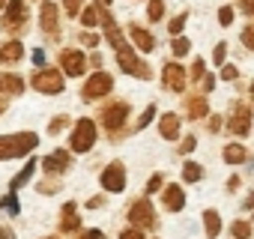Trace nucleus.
Returning <instances> with one entry per match:
<instances>
[{"mask_svg":"<svg viewBox=\"0 0 254 239\" xmlns=\"http://www.w3.org/2000/svg\"><path fill=\"white\" fill-rule=\"evenodd\" d=\"M39 144L36 132H15V135H0V162L6 159H21L27 153H33Z\"/></svg>","mask_w":254,"mask_h":239,"instance_id":"f257e3e1","label":"nucleus"},{"mask_svg":"<svg viewBox=\"0 0 254 239\" xmlns=\"http://www.w3.org/2000/svg\"><path fill=\"white\" fill-rule=\"evenodd\" d=\"M30 84H33V90H39V93H45V96H57V93H63V87H66L60 69H39V72H33Z\"/></svg>","mask_w":254,"mask_h":239,"instance_id":"f03ea898","label":"nucleus"},{"mask_svg":"<svg viewBox=\"0 0 254 239\" xmlns=\"http://www.w3.org/2000/svg\"><path fill=\"white\" fill-rule=\"evenodd\" d=\"M72 153H87V150H93V144H96V126H93V120H78L75 123V129H72Z\"/></svg>","mask_w":254,"mask_h":239,"instance_id":"7ed1b4c3","label":"nucleus"},{"mask_svg":"<svg viewBox=\"0 0 254 239\" xmlns=\"http://www.w3.org/2000/svg\"><path fill=\"white\" fill-rule=\"evenodd\" d=\"M111 87H114V81H111V75H108V72H93V75L84 81V87H81V99L96 102V99L108 96V93H111Z\"/></svg>","mask_w":254,"mask_h":239,"instance_id":"20e7f679","label":"nucleus"},{"mask_svg":"<svg viewBox=\"0 0 254 239\" xmlns=\"http://www.w3.org/2000/svg\"><path fill=\"white\" fill-rule=\"evenodd\" d=\"M129 221H132V227H138V230H153V227H156V212H153V203H150L147 197L135 200V203L129 206Z\"/></svg>","mask_w":254,"mask_h":239,"instance_id":"39448f33","label":"nucleus"},{"mask_svg":"<svg viewBox=\"0 0 254 239\" xmlns=\"http://www.w3.org/2000/svg\"><path fill=\"white\" fill-rule=\"evenodd\" d=\"M126 120H129V105L126 102H111L102 108V126L108 132H120L126 126Z\"/></svg>","mask_w":254,"mask_h":239,"instance_id":"423d86ee","label":"nucleus"},{"mask_svg":"<svg viewBox=\"0 0 254 239\" xmlns=\"http://www.w3.org/2000/svg\"><path fill=\"white\" fill-rule=\"evenodd\" d=\"M227 132L230 135H239V138H245L251 132V108L245 102H236L233 117H227Z\"/></svg>","mask_w":254,"mask_h":239,"instance_id":"0eeeda50","label":"nucleus"},{"mask_svg":"<svg viewBox=\"0 0 254 239\" xmlns=\"http://www.w3.org/2000/svg\"><path fill=\"white\" fill-rule=\"evenodd\" d=\"M102 188L105 191H111V194H120L123 188H126V168L120 165V162H111L105 171H102Z\"/></svg>","mask_w":254,"mask_h":239,"instance_id":"6e6552de","label":"nucleus"},{"mask_svg":"<svg viewBox=\"0 0 254 239\" xmlns=\"http://www.w3.org/2000/svg\"><path fill=\"white\" fill-rule=\"evenodd\" d=\"M27 24V9H24V0H9L6 3V15L0 21L3 30H21Z\"/></svg>","mask_w":254,"mask_h":239,"instance_id":"1a4fd4ad","label":"nucleus"},{"mask_svg":"<svg viewBox=\"0 0 254 239\" xmlns=\"http://www.w3.org/2000/svg\"><path fill=\"white\" fill-rule=\"evenodd\" d=\"M186 81H189V75H186V69L180 66V63H165V69H162V84L168 87V90H174V93H183L186 90Z\"/></svg>","mask_w":254,"mask_h":239,"instance_id":"9d476101","label":"nucleus"},{"mask_svg":"<svg viewBox=\"0 0 254 239\" xmlns=\"http://www.w3.org/2000/svg\"><path fill=\"white\" fill-rule=\"evenodd\" d=\"M117 66L123 69V72H129V75H135V78H150V66L144 63V60H138L132 51H120L117 54Z\"/></svg>","mask_w":254,"mask_h":239,"instance_id":"9b49d317","label":"nucleus"},{"mask_svg":"<svg viewBox=\"0 0 254 239\" xmlns=\"http://www.w3.org/2000/svg\"><path fill=\"white\" fill-rule=\"evenodd\" d=\"M60 66H63V72H66V75L78 78V75H84V69H87V57H84V51L66 48V51L60 54Z\"/></svg>","mask_w":254,"mask_h":239,"instance_id":"f8f14e48","label":"nucleus"},{"mask_svg":"<svg viewBox=\"0 0 254 239\" xmlns=\"http://www.w3.org/2000/svg\"><path fill=\"white\" fill-rule=\"evenodd\" d=\"M69 165H72V159H69L66 150H54L51 156L42 159V171H45V174H66Z\"/></svg>","mask_w":254,"mask_h":239,"instance_id":"ddd939ff","label":"nucleus"},{"mask_svg":"<svg viewBox=\"0 0 254 239\" xmlns=\"http://www.w3.org/2000/svg\"><path fill=\"white\" fill-rule=\"evenodd\" d=\"M102 24H105V36H108V42L117 48V54H120V51H129V42H126V36L120 33L117 21H114L111 15H105V12H102Z\"/></svg>","mask_w":254,"mask_h":239,"instance_id":"4468645a","label":"nucleus"},{"mask_svg":"<svg viewBox=\"0 0 254 239\" xmlns=\"http://www.w3.org/2000/svg\"><path fill=\"white\" fill-rule=\"evenodd\" d=\"M129 36H132V42H135V48H138V51H144V54L156 51V39H153V33H150V30H144V27L132 24V27H129Z\"/></svg>","mask_w":254,"mask_h":239,"instance_id":"2eb2a0df","label":"nucleus"},{"mask_svg":"<svg viewBox=\"0 0 254 239\" xmlns=\"http://www.w3.org/2000/svg\"><path fill=\"white\" fill-rule=\"evenodd\" d=\"M162 203H165V209L180 212V209L186 206V191H183L180 185H168V188L162 191Z\"/></svg>","mask_w":254,"mask_h":239,"instance_id":"dca6fc26","label":"nucleus"},{"mask_svg":"<svg viewBox=\"0 0 254 239\" xmlns=\"http://www.w3.org/2000/svg\"><path fill=\"white\" fill-rule=\"evenodd\" d=\"M60 230L63 233H75V230H81V218H78V206L69 200L66 206H63V218H60Z\"/></svg>","mask_w":254,"mask_h":239,"instance_id":"f3484780","label":"nucleus"},{"mask_svg":"<svg viewBox=\"0 0 254 239\" xmlns=\"http://www.w3.org/2000/svg\"><path fill=\"white\" fill-rule=\"evenodd\" d=\"M159 132H162V138L177 141V138H180V117H177V114H165V117L159 120Z\"/></svg>","mask_w":254,"mask_h":239,"instance_id":"a211bd4d","label":"nucleus"},{"mask_svg":"<svg viewBox=\"0 0 254 239\" xmlns=\"http://www.w3.org/2000/svg\"><path fill=\"white\" fill-rule=\"evenodd\" d=\"M21 90H24V81L18 75H0V93H3L6 99L21 96Z\"/></svg>","mask_w":254,"mask_h":239,"instance_id":"6ab92c4d","label":"nucleus"},{"mask_svg":"<svg viewBox=\"0 0 254 239\" xmlns=\"http://www.w3.org/2000/svg\"><path fill=\"white\" fill-rule=\"evenodd\" d=\"M21 57H24V48H21L18 39L0 45V63H15V60H21Z\"/></svg>","mask_w":254,"mask_h":239,"instance_id":"aec40b11","label":"nucleus"},{"mask_svg":"<svg viewBox=\"0 0 254 239\" xmlns=\"http://www.w3.org/2000/svg\"><path fill=\"white\" fill-rule=\"evenodd\" d=\"M42 30L45 33H54L57 30V6L51 3V0H45V3H42Z\"/></svg>","mask_w":254,"mask_h":239,"instance_id":"412c9836","label":"nucleus"},{"mask_svg":"<svg viewBox=\"0 0 254 239\" xmlns=\"http://www.w3.org/2000/svg\"><path fill=\"white\" fill-rule=\"evenodd\" d=\"M33 174H36V159H30V162H27V165H24V168L18 171V177H15V179L9 182V191H18L21 185H27Z\"/></svg>","mask_w":254,"mask_h":239,"instance_id":"4be33fe9","label":"nucleus"},{"mask_svg":"<svg viewBox=\"0 0 254 239\" xmlns=\"http://www.w3.org/2000/svg\"><path fill=\"white\" fill-rule=\"evenodd\" d=\"M203 227H206V239H218V233H221V218H218L215 209H206V212H203Z\"/></svg>","mask_w":254,"mask_h":239,"instance_id":"5701e85b","label":"nucleus"},{"mask_svg":"<svg viewBox=\"0 0 254 239\" xmlns=\"http://www.w3.org/2000/svg\"><path fill=\"white\" fill-rule=\"evenodd\" d=\"M221 156H224V162H227V165H242V162L248 159V153H245V147H242V144H227Z\"/></svg>","mask_w":254,"mask_h":239,"instance_id":"b1692460","label":"nucleus"},{"mask_svg":"<svg viewBox=\"0 0 254 239\" xmlns=\"http://www.w3.org/2000/svg\"><path fill=\"white\" fill-rule=\"evenodd\" d=\"M206 111H209V108H206V99H203L200 93H197V96H189V117H191V120H203Z\"/></svg>","mask_w":254,"mask_h":239,"instance_id":"393cba45","label":"nucleus"},{"mask_svg":"<svg viewBox=\"0 0 254 239\" xmlns=\"http://www.w3.org/2000/svg\"><path fill=\"white\" fill-rule=\"evenodd\" d=\"M200 177H203V168H200L197 162H186V165H183V179H186V182H197Z\"/></svg>","mask_w":254,"mask_h":239,"instance_id":"a878e982","label":"nucleus"},{"mask_svg":"<svg viewBox=\"0 0 254 239\" xmlns=\"http://www.w3.org/2000/svg\"><path fill=\"white\" fill-rule=\"evenodd\" d=\"M189 48H191V42H189L186 36H174V42H171L174 57H186V54H189Z\"/></svg>","mask_w":254,"mask_h":239,"instance_id":"bb28decb","label":"nucleus"},{"mask_svg":"<svg viewBox=\"0 0 254 239\" xmlns=\"http://www.w3.org/2000/svg\"><path fill=\"white\" fill-rule=\"evenodd\" d=\"M230 233H233L236 239H251V224H248V221H233V224H230Z\"/></svg>","mask_w":254,"mask_h":239,"instance_id":"cd10ccee","label":"nucleus"},{"mask_svg":"<svg viewBox=\"0 0 254 239\" xmlns=\"http://www.w3.org/2000/svg\"><path fill=\"white\" fill-rule=\"evenodd\" d=\"M147 15H150V21H159V18L165 15V0H150Z\"/></svg>","mask_w":254,"mask_h":239,"instance_id":"c85d7f7f","label":"nucleus"},{"mask_svg":"<svg viewBox=\"0 0 254 239\" xmlns=\"http://www.w3.org/2000/svg\"><path fill=\"white\" fill-rule=\"evenodd\" d=\"M0 206H3L9 215H18V209H21V206H18V197H15V191H9L3 200H0Z\"/></svg>","mask_w":254,"mask_h":239,"instance_id":"c756f323","label":"nucleus"},{"mask_svg":"<svg viewBox=\"0 0 254 239\" xmlns=\"http://www.w3.org/2000/svg\"><path fill=\"white\" fill-rule=\"evenodd\" d=\"M66 126H69V117H66V114H60V117H54V120H51L48 132H51V135H60V132H63Z\"/></svg>","mask_w":254,"mask_h":239,"instance_id":"7c9ffc66","label":"nucleus"},{"mask_svg":"<svg viewBox=\"0 0 254 239\" xmlns=\"http://www.w3.org/2000/svg\"><path fill=\"white\" fill-rule=\"evenodd\" d=\"M203 78H206V63H203V57H197L191 66V81H203Z\"/></svg>","mask_w":254,"mask_h":239,"instance_id":"2f4dec72","label":"nucleus"},{"mask_svg":"<svg viewBox=\"0 0 254 239\" xmlns=\"http://www.w3.org/2000/svg\"><path fill=\"white\" fill-rule=\"evenodd\" d=\"M186 18H189V12H180V15L171 21V33H174V36H180V33H183V27H186Z\"/></svg>","mask_w":254,"mask_h":239,"instance_id":"473e14b6","label":"nucleus"},{"mask_svg":"<svg viewBox=\"0 0 254 239\" xmlns=\"http://www.w3.org/2000/svg\"><path fill=\"white\" fill-rule=\"evenodd\" d=\"M156 117V105H150L144 114H141V120H138V123H135V129H144V126H150V120Z\"/></svg>","mask_w":254,"mask_h":239,"instance_id":"72a5a7b5","label":"nucleus"},{"mask_svg":"<svg viewBox=\"0 0 254 239\" xmlns=\"http://www.w3.org/2000/svg\"><path fill=\"white\" fill-rule=\"evenodd\" d=\"M224 57H227V42H218L215 51H212V60H215L218 66H224Z\"/></svg>","mask_w":254,"mask_h":239,"instance_id":"f704fd0d","label":"nucleus"},{"mask_svg":"<svg viewBox=\"0 0 254 239\" xmlns=\"http://www.w3.org/2000/svg\"><path fill=\"white\" fill-rule=\"evenodd\" d=\"M81 3H84V0H63L66 15H78V12H81Z\"/></svg>","mask_w":254,"mask_h":239,"instance_id":"c9c22d12","label":"nucleus"},{"mask_svg":"<svg viewBox=\"0 0 254 239\" xmlns=\"http://www.w3.org/2000/svg\"><path fill=\"white\" fill-rule=\"evenodd\" d=\"M218 21H221V27H227V24L233 21V9H230V6H221V9H218Z\"/></svg>","mask_w":254,"mask_h":239,"instance_id":"e433bc0d","label":"nucleus"},{"mask_svg":"<svg viewBox=\"0 0 254 239\" xmlns=\"http://www.w3.org/2000/svg\"><path fill=\"white\" fill-rule=\"evenodd\" d=\"M120 239H147V236H144V230L129 227V230H123V233H120Z\"/></svg>","mask_w":254,"mask_h":239,"instance_id":"4c0bfd02","label":"nucleus"},{"mask_svg":"<svg viewBox=\"0 0 254 239\" xmlns=\"http://www.w3.org/2000/svg\"><path fill=\"white\" fill-rule=\"evenodd\" d=\"M96 18H99V12H96V9H84V15H81L84 27H93V24H96Z\"/></svg>","mask_w":254,"mask_h":239,"instance_id":"58836bf2","label":"nucleus"},{"mask_svg":"<svg viewBox=\"0 0 254 239\" xmlns=\"http://www.w3.org/2000/svg\"><path fill=\"white\" fill-rule=\"evenodd\" d=\"M242 45L254 51V27H245V30H242Z\"/></svg>","mask_w":254,"mask_h":239,"instance_id":"ea45409f","label":"nucleus"},{"mask_svg":"<svg viewBox=\"0 0 254 239\" xmlns=\"http://www.w3.org/2000/svg\"><path fill=\"white\" fill-rule=\"evenodd\" d=\"M159 188H162V174H156V177H150V182H147V191H150V194H156Z\"/></svg>","mask_w":254,"mask_h":239,"instance_id":"a19ab883","label":"nucleus"},{"mask_svg":"<svg viewBox=\"0 0 254 239\" xmlns=\"http://www.w3.org/2000/svg\"><path fill=\"white\" fill-rule=\"evenodd\" d=\"M236 75H239V72H236V66H221V78H224V81H233Z\"/></svg>","mask_w":254,"mask_h":239,"instance_id":"79ce46f5","label":"nucleus"},{"mask_svg":"<svg viewBox=\"0 0 254 239\" xmlns=\"http://www.w3.org/2000/svg\"><path fill=\"white\" fill-rule=\"evenodd\" d=\"M194 147H197V141H194V138H191V135H189V138H186V141H183V144H180V153H191V150H194Z\"/></svg>","mask_w":254,"mask_h":239,"instance_id":"37998d69","label":"nucleus"},{"mask_svg":"<svg viewBox=\"0 0 254 239\" xmlns=\"http://www.w3.org/2000/svg\"><path fill=\"white\" fill-rule=\"evenodd\" d=\"M239 9H242L245 15H251V18H254V0H239Z\"/></svg>","mask_w":254,"mask_h":239,"instance_id":"c03bdc74","label":"nucleus"},{"mask_svg":"<svg viewBox=\"0 0 254 239\" xmlns=\"http://www.w3.org/2000/svg\"><path fill=\"white\" fill-rule=\"evenodd\" d=\"M0 239H15V230L9 224H0Z\"/></svg>","mask_w":254,"mask_h":239,"instance_id":"a18cd8bd","label":"nucleus"},{"mask_svg":"<svg viewBox=\"0 0 254 239\" xmlns=\"http://www.w3.org/2000/svg\"><path fill=\"white\" fill-rule=\"evenodd\" d=\"M81 239H105V233L93 227V230H84V236H81Z\"/></svg>","mask_w":254,"mask_h":239,"instance_id":"49530a36","label":"nucleus"},{"mask_svg":"<svg viewBox=\"0 0 254 239\" xmlns=\"http://www.w3.org/2000/svg\"><path fill=\"white\" fill-rule=\"evenodd\" d=\"M54 188H57V182H51V179L39 185V191H42V194H54Z\"/></svg>","mask_w":254,"mask_h":239,"instance_id":"de8ad7c7","label":"nucleus"},{"mask_svg":"<svg viewBox=\"0 0 254 239\" xmlns=\"http://www.w3.org/2000/svg\"><path fill=\"white\" fill-rule=\"evenodd\" d=\"M221 129V117H209V132H218Z\"/></svg>","mask_w":254,"mask_h":239,"instance_id":"09e8293b","label":"nucleus"},{"mask_svg":"<svg viewBox=\"0 0 254 239\" xmlns=\"http://www.w3.org/2000/svg\"><path fill=\"white\" fill-rule=\"evenodd\" d=\"M81 42H84V45H90V48H93V45H96V36H93V33H81Z\"/></svg>","mask_w":254,"mask_h":239,"instance_id":"8fccbe9b","label":"nucleus"},{"mask_svg":"<svg viewBox=\"0 0 254 239\" xmlns=\"http://www.w3.org/2000/svg\"><path fill=\"white\" fill-rule=\"evenodd\" d=\"M33 63L42 66V63H45V54H42V51H33Z\"/></svg>","mask_w":254,"mask_h":239,"instance_id":"3c124183","label":"nucleus"},{"mask_svg":"<svg viewBox=\"0 0 254 239\" xmlns=\"http://www.w3.org/2000/svg\"><path fill=\"white\" fill-rule=\"evenodd\" d=\"M242 206H245V209H251V206H254V194H251V197H248V200H245Z\"/></svg>","mask_w":254,"mask_h":239,"instance_id":"603ef678","label":"nucleus"},{"mask_svg":"<svg viewBox=\"0 0 254 239\" xmlns=\"http://www.w3.org/2000/svg\"><path fill=\"white\" fill-rule=\"evenodd\" d=\"M251 99H254V81H251Z\"/></svg>","mask_w":254,"mask_h":239,"instance_id":"864d4df0","label":"nucleus"},{"mask_svg":"<svg viewBox=\"0 0 254 239\" xmlns=\"http://www.w3.org/2000/svg\"><path fill=\"white\" fill-rule=\"evenodd\" d=\"M3 6H6V0H0V9H3Z\"/></svg>","mask_w":254,"mask_h":239,"instance_id":"5fc2aeb1","label":"nucleus"},{"mask_svg":"<svg viewBox=\"0 0 254 239\" xmlns=\"http://www.w3.org/2000/svg\"><path fill=\"white\" fill-rule=\"evenodd\" d=\"M45 239H57V236H45Z\"/></svg>","mask_w":254,"mask_h":239,"instance_id":"6e6d98bb","label":"nucleus"}]
</instances>
